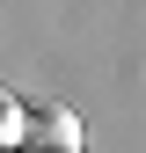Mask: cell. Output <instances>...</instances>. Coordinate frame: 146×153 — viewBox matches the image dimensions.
I'll return each mask as SVG.
<instances>
[{
    "mask_svg": "<svg viewBox=\"0 0 146 153\" xmlns=\"http://www.w3.org/2000/svg\"><path fill=\"white\" fill-rule=\"evenodd\" d=\"M22 153H80V117L73 109H22V139H15Z\"/></svg>",
    "mask_w": 146,
    "mask_h": 153,
    "instance_id": "obj_1",
    "label": "cell"
},
{
    "mask_svg": "<svg viewBox=\"0 0 146 153\" xmlns=\"http://www.w3.org/2000/svg\"><path fill=\"white\" fill-rule=\"evenodd\" d=\"M0 153H22V146H0Z\"/></svg>",
    "mask_w": 146,
    "mask_h": 153,
    "instance_id": "obj_3",
    "label": "cell"
},
{
    "mask_svg": "<svg viewBox=\"0 0 146 153\" xmlns=\"http://www.w3.org/2000/svg\"><path fill=\"white\" fill-rule=\"evenodd\" d=\"M15 139H22V109H15V95L0 88V146H15Z\"/></svg>",
    "mask_w": 146,
    "mask_h": 153,
    "instance_id": "obj_2",
    "label": "cell"
}]
</instances>
